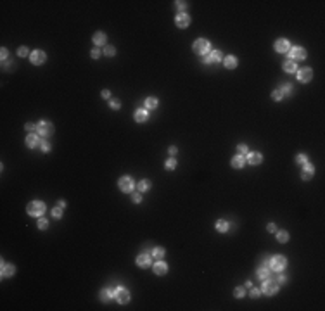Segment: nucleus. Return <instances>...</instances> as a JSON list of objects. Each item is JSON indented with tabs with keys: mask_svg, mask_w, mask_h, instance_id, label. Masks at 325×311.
<instances>
[{
	"mask_svg": "<svg viewBox=\"0 0 325 311\" xmlns=\"http://www.w3.org/2000/svg\"><path fill=\"white\" fill-rule=\"evenodd\" d=\"M268 263H270V268L275 270V271H282L285 266H287V259H285L284 256H273Z\"/></svg>",
	"mask_w": 325,
	"mask_h": 311,
	"instance_id": "nucleus-1",
	"label": "nucleus"
},
{
	"mask_svg": "<svg viewBox=\"0 0 325 311\" xmlns=\"http://www.w3.org/2000/svg\"><path fill=\"white\" fill-rule=\"evenodd\" d=\"M28 213L31 216H42L45 213V204L40 201H35V202H29L28 204Z\"/></svg>",
	"mask_w": 325,
	"mask_h": 311,
	"instance_id": "nucleus-2",
	"label": "nucleus"
},
{
	"mask_svg": "<svg viewBox=\"0 0 325 311\" xmlns=\"http://www.w3.org/2000/svg\"><path fill=\"white\" fill-rule=\"evenodd\" d=\"M36 128H38V133L42 137H48V135L54 133V126H52V123H48V121H40L36 125Z\"/></svg>",
	"mask_w": 325,
	"mask_h": 311,
	"instance_id": "nucleus-3",
	"label": "nucleus"
},
{
	"mask_svg": "<svg viewBox=\"0 0 325 311\" xmlns=\"http://www.w3.org/2000/svg\"><path fill=\"white\" fill-rule=\"evenodd\" d=\"M208 50H209V42L208 40H204V38L196 40V43H194V52H196V54H202V56H204Z\"/></svg>",
	"mask_w": 325,
	"mask_h": 311,
	"instance_id": "nucleus-4",
	"label": "nucleus"
},
{
	"mask_svg": "<svg viewBox=\"0 0 325 311\" xmlns=\"http://www.w3.org/2000/svg\"><path fill=\"white\" fill-rule=\"evenodd\" d=\"M114 297L118 299V303L126 304L130 301V292L126 291V289H123V287H118L116 291H114Z\"/></svg>",
	"mask_w": 325,
	"mask_h": 311,
	"instance_id": "nucleus-5",
	"label": "nucleus"
},
{
	"mask_svg": "<svg viewBox=\"0 0 325 311\" xmlns=\"http://www.w3.org/2000/svg\"><path fill=\"white\" fill-rule=\"evenodd\" d=\"M118 185H120L121 192H132L133 190V180L130 176H121Z\"/></svg>",
	"mask_w": 325,
	"mask_h": 311,
	"instance_id": "nucleus-6",
	"label": "nucleus"
},
{
	"mask_svg": "<svg viewBox=\"0 0 325 311\" xmlns=\"http://www.w3.org/2000/svg\"><path fill=\"white\" fill-rule=\"evenodd\" d=\"M277 283L273 282V280H268L266 278L265 282H263V292H265L266 295H273V294H277Z\"/></svg>",
	"mask_w": 325,
	"mask_h": 311,
	"instance_id": "nucleus-7",
	"label": "nucleus"
},
{
	"mask_svg": "<svg viewBox=\"0 0 325 311\" xmlns=\"http://www.w3.org/2000/svg\"><path fill=\"white\" fill-rule=\"evenodd\" d=\"M306 57V50L301 49V47H294V49H291V59H294V61H299V59H305Z\"/></svg>",
	"mask_w": 325,
	"mask_h": 311,
	"instance_id": "nucleus-8",
	"label": "nucleus"
},
{
	"mask_svg": "<svg viewBox=\"0 0 325 311\" xmlns=\"http://www.w3.org/2000/svg\"><path fill=\"white\" fill-rule=\"evenodd\" d=\"M175 23H177V26H178V28H187V26L190 24V17L187 16L185 12H182V14H178V16H177Z\"/></svg>",
	"mask_w": 325,
	"mask_h": 311,
	"instance_id": "nucleus-9",
	"label": "nucleus"
},
{
	"mask_svg": "<svg viewBox=\"0 0 325 311\" xmlns=\"http://www.w3.org/2000/svg\"><path fill=\"white\" fill-rule=\"evenodd\" d=\"M311 76H313V73H311V69H309V68H305V69H301V71L297 73V80L303 81V83L309 81V80H311Z\"/></svg>",
	"mask_w": 325,
	"mask_h": 311,
	"instance_id": "nucleus-10",
	"label": "nucleus"
},
{
	"mask_svg": "<svg viewBox=\"0 0 325 311\" xmlns=\"http://www.w3.org/2000/svg\"><path fill=\"white\" fill-rule=\"evenodd\" d=\"M31 62L33 64H43L45 62V52H42V50L31 52Z\"/></svg>",
	"mask_w": 325,
	"mask_h": 311,
	"instance_id": "nucleus-11",
	"label": "nucleus"
},
{
	"mask_svg": "<svg viewBox=\"0 0 325 311\" xmlns=\"http://www.w3.org/2000/svg\"><path fill=\"white\" fill-rule=\"evenodd\" d=\"M275 49H277V52H287V50L291 49V43L287 40H284V38H280V40H277V43H275Z\"/></svg>",
	"mask_w": 325,
	"mask_h": 311,
	"instance_id": "nucleus-12",
	"label": "nucleus"
},
{
	"mask_svg": "<svg viewBox=\"0 0 325 311\" xmlns=\"http://www.w3.org/2000/svg\"><path fill=\"white\" fill-rule=\"evenodd\" d=\"M137 264H138L140 268L151 266V256H149V254H140L138 258H137Z\"/></svg>",
	"mask_w": 325,
	"mask_h": 311,
	"instance_id": "nucleus-13",
	"label": "nucleus"
},
{
	"mask_svg": "<svg viewBox=\"0 0 325 311\" xmlns=\"http://www.w3.org/2000/svg\"><path fill=\"white\" fill-rule=\"evenodd\" d=\"M166 271H168V264H166L165 261H157L156 264H154V273L156 275H165Z\"/></svg>",
	"mask_w": 325,
	"mask_h": 311,
	"instance_id": "nucleus-14",
	"label": "nucleus"
},
{
	"mask_svg": "<svg viewBox=\"0 0 325 311\" xmlns=\"http://www.w3.org/2000/svg\"><path fill=\"white\" fill-rule=\"evenodd\" d=\"M313 173H315V168L311 164H308V162H306V164H305V170H303V173H301V178H303V180H309V178L313 176Z\"/></svg>",
	"mask_w": 325,
	"mask_h": 311,
	"instance_id": "nucleus-15",
	"label": "nucleus"
},
{
	"mask_svg": "<svg viewBox=\"0 0 325 311\" xmlns=\"http://www.w3.org/2000/svg\"><path fill=\"white\" fill-rule=\"evenodd\" d=\"M149 119V113L145 109H138V111H135V121H138V123H144V121H147Z\"/></svg>",
	"mask_w": 325,
	"mask_h": 311,
	"instance_id": "nucleus-16",
	"label": "nucleus"
},
{
	"mask_svg": "<svg viewBox=\"0 0 325 311\" xmlns=\"http://www.w3.org/2000/svg\"><path fill=\"white\" fill-rule=\"evenodd\" d=\"M247 161H249V164H260V162L263 161V158H261L260 152H251L247 156Z\"/></svg>",
	"mask_w": 325,
	"mask_h": 311,
	"instance_id": "nucleus-17",
	"label": "nucleus"
},
{
	"mask_svg": "<svg viewBox=\"0 0 325 311\" xmlns=\"http://www.w3.org/2000/svg\"><path fill=\"white\" fill-rule=\"evenodd\" d=\"M244 162H246L244 156H235V158L232 159V166H233V168H237V170H241L242 166H244Z\"/></svg>",
	"mask_w": 325,
	"mask_h": 311,
	"instance_id": "nucleus-18",
	"label": "nucleus"
},
{
	"mask_svg": "<svg viewBox=\"0 0 325 311\" xmlns=\"http://www.w3.org/2000/svg\"><path fill=\"white\" fill-rule=\"evenodd\" d=\"M93 43L95 45H106V35L104 33H95V35H93Z\"/></svg>",
	"mask_w": 325,
	"mask_h": 311,
	"instance_id": "nucleus-19",
	"label": "nucleus"
},
{
	"mask_svg": "<svg viewBox=\"0 0 325 311\" xmlns=\"http://www.w3.org/2000/svg\"><path fill=\"white\" fill-rule=\"evenodd\" d=\"M237 66V57H233V56H228L227 59H225V68H228V69H233Z\"/></svg>",
	"mask_w": 325,
	"mask_h": 311,
	"instance_id": "nucleus-20",
	"label": "nucleus"
},
{
	"mask_svg": "<svg viewBox=\"0 0 325 311\" xmlns=\"http://www.w3.org/2000/svg\"><path fill=\"white\" fill-rule=\"evenodd\" d=\"M38 142H40V140H38V137H36V135H28V138H26V145L33 149V147L38 145Z\"/></svg>",
	"mask_w": 325,
	"mask_h": 311,
	"instance_id": "nucleus-21",
	"label": "nucleus"
},
{
	"mask_svg": "<svg viewBox=\"0 0 325 311\" xmlns=\"http://www.w3.org/2000/svg\"><path fill=\"white\" fill-rule=\"evenodd\" d=\"M14 275V266L12 264H2V277H11Z\"/></svg>",
	"mask_w": 325,
	"mask_h": 311,
	"instance_id": "nucleus-22",
	"label": "nucleus"
},
{
	"mask_svg": "<svg viewBox=\"0 0 325 311\" xmlns=\"http://www.w3.org/2000/svg\"><path fill=\"white\" fill-rule=\"evenodd\" d=\"M214 226H216L218 232H227V230H228V223L225 221V220H218Z\"/></svg>",
	"mask_w": 325,
	"mask_h": 311,
	"instance_id": "nucleus-23",
	"label": "nucleus"
},
{
	"mask_svg": "<svg viewBox=\"0 0 325 311\" xmlns=\"http://www.w3.org/2000/svg\"><path fill=\"white\" fill-rule=\"evenodd\" d=\"M284 69L287 71V73H296V62H294V61L284 62Z\"/></svg>",
	"mask_w": 325,
	"mask_h": 311,
	"instance_id": "nucleus-24",
	"label": "nucleus"
},
{
	"mask_svg": "<svg viewBox=\"0 0 325 311\" xmlns=\"http://www.w3.org/2000/svg\"><path fill=\"white\" fill-rule=\"evenodd\" d=\"M270 277V270L266 266H263V268H260L258 270V278H263V280H266Z\"/></svg>",
	"mask_w": 325,
	"mask_h": 311,
	"instance_id": "nucleus-25",
	"label": "nucleus"
},
{
	"mask_svg": "<svg viewBox=\"0 0 325 311\" xmlns=\"http://www.w3.org/2000/svg\"><path fill=\"white\" fill-rule=\"evenodd\" d=\"M111 297H112V292L109 291V289H104V291L101 292V299L104 301V303H109V301H111Z\"/></svg>",
	"mask_w": 325,
	"mask_h": 311,
	"instance_id": "nucleus-26",
	"label": "nucleus"
},
{
	"mask_svg": "<svg viewBox=\"0 0 325 311\" xmlns=\"http://www.w3.org/2000/svg\"><path fill=\"white\" fill-rule=\"evenodd\" d=\"M145 107H147V109H154V107H157V99H154V97L145 99Z\"/></svg>",
	"mask_w": 325,
	"mask_h": 311,
	"instance_id": "nucleus-27",
	"label": "nucleus"
},
{
	"mask_svg": "<svg viewBox=\"0 0 325 311\" xmlns=\"http://www.w3.org/2000/svg\"><path fill=\"white\" fill-rule=\"evenodd\" d=\"M152 256L157 259H163V256H165V249L163 247H156V249L152 251Z\"/></svg>",
	"mask_w": 325,
	"mask_h": 311,
	"instance_id": "nucleus-28",
	"label": "nucleus"
},
{
	"mask_svg": "<svg viewBox=\"0 0 325 311\" xmlns=\"http://www.w3.org/2000/svg\"><path fill=\"white\" fill-rule=\"evenodd\" d=\"M277 238L280 240V242H287V240H289V233L282 230V232H278V233H277Z\"/></svg>",
	"mask_w": 325,
	"mask_h": 311,
	"instance_id": "nucleus-29",
	"label": "nucleus"
},
{
	"mask_svg": "<svg viewBox=\"0 0 325 311\" xmlns=\"http://www.w3.org/2000/svg\"><path fill=\"white\" fill-rule=\"evenodd\" d=\"M149 187H151V183H149L147 180H142V182L138 183V190H140V192H145V190H149Z\"/></svg>",
	"mask_w": 325,
	"mask_h": 311,
	"instance_id": "nucleus-30",
	"label": "nucleus"
},
{
	"mask_svg": "<svg viewBox=\"0 0 325 311\" xmlns=\"http://www.w3.org/2000/svg\"><path fill=\"white\" fill-rule=\"evenodd\" d=\"M209 57H211V62H213V61H220V59H221V52H220V50H213V52L209 54Z\"/></svg>",
	"mask_w": 325,
	"mask_h": 311,
	"instance_id": "nucleus-31",
	"label": "nucleus"
},
{
	"mask_svg": "<svg viewBox=\"0 0 325 311\" xmlns=\"http://www.w3.org/2000/svg\"><path fill=\"white\" fill-rule=\"evenodd\" d=\"M104 54H106V56H109V57H112L114 54H116V49H114L112 45H107V47L104 49Z\"/></svg>",
	"mask_w": 325,
	"mask_h": 311,
	"instance_id": "nucleus-32",
	"label": "nucleus"
},
{
	"mask_svg": "<svg viewBox=\"0 0 325 311\" xmlns=\"http://www.w3.org/2000/svg\"><path fill=\"white\" fill-rule=\"evenodd\" d=\"M296 161L299 162V164H306V162H308V158H306V154H297Z\"/></svg>",
	"mask_w": 325,
	"mask_h": 311,
	"instance_id": "nucleus-33",
	"label": "nucleus"
},
{
	"mask_svg": "<svg viewBox=\"0 0 325 311\" xmlns=\"http://www.w3.org/2000/svg\"><path fill=\"white\" fill-rule=\"evenodd\" d=\"M177 168V161L175 159H168L166 161V170H175Z\"/></svg>",
	"mask_w": 325,
	"mask_h": 311,
	"instance_id": "nucleus-34",
	"label": "nucleus"
},
{
	"mask_svg": "<svg viewBox=\"0 0 325 311\" xmlns=\"http://www.w3.org/2000/svg\"><path fill=\"white\" fill-rule=\"evenodd\" d=\"M47 226H48V221H47L45 218H40V220H38V228H40V230H45Z\"/></svg>",
	"mask_w": 325,
	"mask_h": 311,
	"instance_id": "nucleus-35",
	"label": "nucleus"
},
{
	"mask_svg": "<svg viewBox=\"0 0 325 311\" xmlns=\"http://www.w3.org/2000/svg\"><path fill=\"white\" fill-rule=\"evenodd\" d=\"M282 97H284V95H282L280 90H275V92L272 93V99H273V100H282Z\"/></svg>",
	"mask_w": 325,
	"mask_h": 311,
	"instance_id": "nucleus-36",
	"label": "nucleus"
},
{
	"mask_svg": "<svg viewBox=\"0 0 325 311\" xmlns=\"http://www.w3.org/2000/svg\"><path fill=\"white\" fill-rule=\"evenodd\" d=\"M52 216H54V218H61V216H62V209H61V207H54V209H52Z\"/></svg>",
	"mask_w": 325,
	"mask_h": 311,
	"instance_id": "nucleus-37",
	"label": "nucleus"
},
{
	"mask_svg": "<svg viewBox=\"0 0 325 311\" xmlns=\"http://www.w3.org/2000/svg\"><path fill=\"white\" fill-rule=\"evenodd\" d=\"M235 297H244V287H237L235 289Z\"/></svg>",
	"mask_w": 325,
	"mask_h": 311,
	"instance_id": "nucleus-38",
	"label": "nucleus"
},
{
	"mask_svg": "<svg viewBox=\"0 0 325 311\" xmlns=\"http://www.w3.org/2000/svg\"><path fill=\"white\" fill-rule=\"evenodd\" d=\"M291 87H292V85H289V83H287V85H284V87H282V90H280V92H282V95H284V93H291V90H292V88H291Z\"/></svg>",
	"mask_w": 325,
	"mask_h": 311,
	"instance_id": "nucleus-39",
	"label": "nucleus"
},
{
	"mask_svg": "<svg viewBox=\"0 0 325 311\" xmlns=\"http://www.w3.org/2000/svg\"><path fill=\"white\" fill-rule=\"evenodd\" d=\"M17 54H19L21 57H24V56H28V49H26V47H21L19 50H17Z\"/></svg>",
	"mask_w": 325,
	"mask_h": 311,
	"instance_id": "nucleus-40",
	"label": "nucleus"
},
{
	"mask_svg": "<svg viewBox=\"0 0 325 311\" xmlns=\"http://www.w3.org/2000/svg\"><path fill=\"white\" fill-rule=\"evenodd\" d=\"M177 7L180 9V11H185V9H187V2H177Z\"/></svg>",
	"mask_w": 325,
	"mask_h": 311,
	"instance_id": "nucleus-41",
	"label": "nucleus"
},
{
	"mask_svg": "<svg viewBox=\"0 0 325 311\" xmlns=\"http://www.w3.org/2000/svg\"><path fill=\"white\" fill-rule=\"evenodd\" d=\"M132 201H133V202H140V201H142V195H140V194H133V195H132Z\"/></svg>",
	"mask_w": 325,
	"mask_h": 311,
	"instance_id": "nucleus-42",
	"label": "nucleus"
},
{
	"mask_svg": "<svg viewBox=\"0 0 325 311\" xmlns=\"http://www.w3.org/2000/svg\"><path fill=\"white\" fill-rule=\"evenodd\" d=\"M90 56H92V59H99V56H101V52H99V50H97V49H93Z\"/></svg>",
	"mask_w": 325,
	"mask_h": 311,
	"instance_id": "nucleus-43",
	"label": "nucleus"
},
{
	"mask_svg": "<svg viewBox=\"0 0 325 311\" xmlns=\"http://www.w3.org/2000/svg\"><path fill=\"white\" fill-rule=\"evenodd\" d=\"M42 150H43V152H48V150H50V145H48L47 142H43V144H42Z\"/></svg>",
	"mask_w": 325,
	"mask_h": 311,
	"instance_id": "nucleus-44",
	"label": "nucleus"
},
{
	"mask_svg": "<svg viewBox=\"0 0 325 311\" xmlns=\"http://www.w3.org/2000/svg\"><path fill=\"white\" fill-rule=\"evenodd\" d=\"M237 149H239V152H242V154H244V152H247V147H246L244 144H241V145L237 147Z\"/></svg>",
	"mask_w": 325,
	"mask_h": 311,
	"instance_id": "nucleus-45",
	"label": "nucleus"
},
{
	"mask_svg": "<svg viewBox=\"0 0 325 311\" xmlns=\"http://www.w3.org/2000/svg\"><path fill=\"white\" fill-rule=\"evenodd\" d=\"M111 107H112V109H120V102H118V100H112L111 102Z\"/></svg>",
	"mask_w": 325,
	"mask_h": 311,
	"instance_id": "nucleus-46",
	"label": "nucleus"
},
{
	"mask_svg": "<svg viewBox=\"0 0 325 311\" xmlns=\"http://www.w3.org/2000/svg\"><path fill=\"white\" fill-rule=\"evenodd\" d=\"M0 56H2V59H7V56H9L7 49H2V52H0Z\"/></svg>",
	"mask_w": 325,
	"mask_h": 311,
	"instance_id": "nucleus-47",
	"label": "nucleus"
},
{
	"mask_svg": "<svg viewBox=\"0 0 325 311\" xmlns=\"http://www.w3.org/2000/svg\"><path fill=\"white\" fill-rule=\"evenodd\" d=\"M102 97H104V99H109V97H111V92H109V90H104V92H102Z\"/></svg>",
	"mask_w": 325,
	"mask_h": 311,
	"instance_id": "nucleus-48",
	"label": "nucleus"
},
{
	"mask_svg": "<svg viewBox=\"0 0 325 311\" xmlns=\"http://www.w3.org/2000/svg\"><path fill=\"white\" fill-rule=\"evenodd\" d=\"M287 282V278H285L284 275H278V283H285Z\"/></svg>",
	"mask_w": 325,
	"mask_h": 311,
	"instance_id": "nucleus-49",
	"label": "nucleus"
},
{
	"mask_svg": "<svg viewBox=\"0 0 325 311\" xmlns=\"http://www.w3.org/2000/svg\"><path fill=\"white\" fill-rule=\"evenodd\" d=\"M251 295H253V297H258V295H260V291H258V289H253V291H251Z\"/></svg>",
	"mask_w": 325,
	"mask_h": 311,
	"instance_id": "nucleus-50",
	"label": "nucleus"
},
{
	"mask_svg": "<svg viewBox=\"0 0 325 311\" xmlns=\"http://www.w3.org/2000/svg\"><path fill=\"white\" fill-rule=\"evenodd\" d=\"M275 230H277V226L273 225V223H270V225H268V232H275Z\"/></svg>",
	"mask_w": 325,
	"mask_h": 311,
	"instance_id": "nucleus-51",
	"label": "nucleus"
},
{
	"mask_svg": "<svg viewBox=\"0 0 325 311\" xmlns=\"http://www.w3.org/2000/svg\"><path fill=\"white\" fill-rule=\"evenodd\" d=\"M36 126L35 125H31V123H28V125H26V130H29V131H31V130H35Z\"/></svg>",
	"mask_w": 325,
	"mask_h": 311,
	"instance_id": "nucleus-52",
	"label": "nucleus"
},
{
	"mask_svg": "<svg viewBox=\"0 0 325 311\" xmlns=\"http://www.w3.org/2000/svg\"><path fill=\"white\" fill-rule=\"evenodd\" d=\"M169 154H171V156H175V154H177V147H169Z\"/></svg>",
	"mask_w": 325,
	"mask_h": 311,
	"instance_id": "nucleus-53",
	"label": "nucleus"
},
{
	"mask_svg": "<svg viewBox=\"0 0 325 311\" xmlns=\"http://www.w3.org/2000/svg\"><path fill=\"white\" fill-rule=\"evenodd\" d=\"M202 61H204V62H211V57H209V54H208V56H204V57H202Z\"/></svg>",
	"mask_w": 325,
	"mask_h": 311,
	"instance_id": "nucleus-54",
	"label": "nucleus"
}]
</instances>
